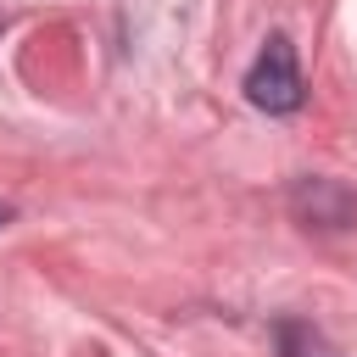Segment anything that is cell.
Segmentation results:
<instances>
[{
    "label": "cell",
    "mask_w": 357,
    "mask_h": 357,
    "mask_svg": "<svg viewBox=\"0 0 357 357\" xmlns=\"http://www.w3.org/2000/svg\"><path fill=\"white\" fill-rule=\"evenodd\" d=\"M290 206H296V218L307 229H346L357 218V195L346 184H335V178H301L290 190Z\"/></svg>",
    "instance_id": "2"
},
{
    "label": "cell",
    "mask_w": 357,
    "mask_h": 357,
    "mask_svg": "<svg viewBox=\"0 0 357 357\" xmlns=\"http://www.w3.org/2000/svg\"><path fill=\"white\" fill-rule=\"evenodd\" d=\"M273 346H279V357H340L329 346V335L312 329L307 318H279L273 324Z\"/></svg>",
    "instance_id": "3"
},
{
    "label": "cell",
    "mask_w": 357,
    "mask_h": 357,
    "mask_svg": "<svg viewBox=\"0 0 357 357\" xmlns=\"http://www.w3.org/2000/svg\"><path fill=\"white\" fill-rule=\"evenodd\" d=\"M6 218H11V206H6V201H0V223H6Z\"/></svg>",
    "instance_id": "4"
},
{
    "label": "cell",
    "mask_w": 357,
    "mask_h": 357,
    "mask_svg": "<svg viewBox=\"0 0 357 357\" xmlns=\"http://www.w3.org/2000/svg\"><path fill=\"white\" fill-rule=\"evenodd\" d=\"M245 100H251L257 112H273V117H284V112H296V106L307 100V84H301V67H296V45H290L284 33H273V39L262 45V56L251 61V73H245Z\"/></svg>",
    "instance_id": "1"
}]
</instances>
